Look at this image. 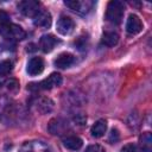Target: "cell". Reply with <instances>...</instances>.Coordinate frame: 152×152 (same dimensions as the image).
<instances>
[{"label": "cell", "instance_id": "1", "mask_svg": "<svg viewBox=\"0 0 152 152\" xmlns=\"http://www.w3.org/2000/svg\"><path fill=\"white\" fill-rule=\"evenodd\" d=\"M0 34L7 39L21 40L25 38V31L11 21L10 15L5 11H0Z\"/></svg>", "mask_w": 152, "mask_h": 152}, {"label": "cell", "instance_id": "2", "mask_svg": "<svg viewBox=\"0 0 152 152\" xmlns=\"http://www.w3.org/2000/svg\"><path fill=\"white\" fill-rule=\"evenodd\" d=\"M125 13V6L121 1L113 0L108 4L106 11V20L113 25H119L122 21Z\"/></svg>", "mask_w": 152, "mask_h": 152}, {"label": "cell", "instance_id": "3", "mask_svg": "<svg viewBox=\"0 0 152 152\" xmlns=\"http://www.w3.org/2000/svg\"><path fill=\"white\" fill-rule=\"evenodd\" d=\"M61 84H62V76L57 72H52L45 80H43L38 83H31L28 86V88L31 90H50Z\"/></svg>", "mask_w": 152, "mask_h": 152}, {"label": "cell", "instance_id": "4", "mask_svg": "<svg viewBox=\"0 0 152 152\" xmlns=\"http://www.w3.org/2000/svg\"><path fill=\"white\" fill-rule=\"evenodd\" d=\"M64 4L71 11L78 14H87L88 12H90V10L94 6V2L89 0H68L64 1Z\"/></svg>", "mask_w": 152, "mask_h": 152}, {"label": "cell", "instance_id": "5", "mask_svg": "<svg viewBox=\"0 0 152 152\" xmlns=\"http://www.w3.org/2000/svg\"><path fill=\"white\" fill-rule=\"evenodd\" d=\"M57 31L58 33L63 34V36H69L74 32L75 30V21L66 15H61L59 19L57 20Z\"/></svg>", "mask_w": 152, "mask_h": 152}, {"label": "cell", "instance_id": "6", "mask_svg": "<svg viewBox=\"0 0 152 152\" xmlns=\"http://www.w3.org/2000/svg\"><path fill=\"white\" fill-rule=\"evenodd\" d=\"M40 4L34 0H24L18 4L19 11L26 17H33L40 8Z\"/></svg>", "mask_w": 152, "mask_h": 152}, {"label": "cell", "instance_id": "7", "mask_svg": "<svg viewBox=\"0 0 152 152\" xmlns=\"http://www.w3.org/2000/svg\"><path fill=\"white\" fill-rule=\"evenodd\" d=\"M44 66H45V65H44L43 58H40V57H32V58L28 61V63H27L26 71H27V74L31 75V76H37V75H39V74L43 72Z\"/></svg>", "mask_w": 152, "mask_h": 152}, {"label": "cell", "instance_id": "8", "mask_svg": "<svg viewBox=\"0 0 152 152\" xmlns=\"http://www.w3.org/2000/svg\"><path fill=\"white\" fill-rule=\"evenodd\" d=\"M33 24L38 27L48 28L51 25V14L46 10H39L33 15Z\"/></svg>", "mask_w": 152, "mask_h": 152}, {"label": "cell", "instance_id": "9", "mask_svg": "<svg viewBox=\"0 0 152 152\" xmlns=\"http://www.w3.org/2000/svg\"><path fill=\"white\" fill-rule=\"evenodd\" d=\"M74 63H75V57H74V55H71L69 52L59 53L53 61L55 66L59 68V69H66V68L71 66Z\"/></svg>", "mask_w": 152, "mask_h": 152}, {"label": "cell", "instance_id": "10", "mask_svg": "<svg viewBox=\"0 0 152 152\" xmlns=\"http://www.w3.org/2000/svg\"><path fill=\"white\" fill-rule=\"evenodd\" d=\"M142 30V23L140 18L135 14H129L126 21V31L131 34H137Z\"/></svg>", "mask_w": 152, "mask_h": 152}, {"label": "cell", "instance_id": "11", "mask_svg": "<svg viewBox=\"0 0 152 152\" xmlns=\"http://www.w3.org/2000/svg\"><path fill=\"white\" fill-rule=\"evenodd\" d=\"M58 43V39L52 36V34H44L42 36L40 40H39V48L42 49V51L44 52H50L53 50L55 45Z\"/></svg>", "mask_w": 152, "mask_h": 152}, {"label": "cell", "instance_id": "12", "mask_svg": "<svg viewBox=\"0 0 152 152\" xmlns=\"http://www.w3.org/2000/svg\"><path fill=\"white\" fill-rule=\"evenodd\" d=\"M63 145L69 150H80L83 145V140L77 135H69L63 139Z\"/></svg>", "mask_w": 152, "mask_h": 152}, {"label": "cell", "instance_id": "13", "mask_svg": "<svg viewBox=\"0 0 152 152\" xmlns=\"http://www.w3.org/2000/svg\"><path fill=\"white\" fill-rule=\"evenodd\" d=\"M106 131H107V122L103 119L97 120L90 128V133L94 138H101L102 135H104Z\"/></svg>", "mask_w": 152, "mask_h": 152}, {"label": "cell", "instance_id": "14", "mask_svg": "<svg viewBox=\"0 0 152 152\" xmlns=\"http://www.w3.org/2000/svg\"><path fill=\"white\" fill-rule=\"evenodd\" d=\"M119 42V34L114 31H107L102 34V44L106 46H114Z\"/></svg>", "mask_w": 152, "mask_h": 152}, {"label": "cell", "instance_id": "15", "mask_svg": "<svg viewBox=\"0 0 152 152\" xmlns=\"http://www.w3.org/2000/svg\"><path fill=\"white\" fill-rule=\"evenodd\" d=\"M140 147H141L142 152H151L152 151V138H151L150 132H145L140 137Z\"/></svg>", "mask_w": 152, "mask_h": 152}, {"label": "cell", "instance_id": "16", "mask_svg": "<svg viewBox=\"0 0 152 152\" xmlns=\"http://www.w3.org/2000/svg\"><path fill=\"white\" fill-rule=\"evenodd\" d=\"M43 147H45L43 144H39V142H36V144H32V142H27L25 144L23 147H21V152H37L39 150H42Z\"/></svg>", "mask_w": 152, "mask_h": 152}, {"label": "cell", "instance_id": "17", "mask_svg": "<svg viewBox=\"0 0 152 152\" xmlns=\"http://www.w3.org/2000/svg\"><path fill=\"white\" fill-rule=\"evenodd\" d=\"M13 69V63L8 59L0 62V75H7L12 71Z\"/></svg>", "mask_w": 152, "mask_h": 152}, {"label": "cell", "instance_id": "18", "mask_svg": "<svg viewBox=\"0 0 152 152\" xmlns=\"http://www.w3.org/2000/svg\"><path fill=\"white\" fill-rule=\"evenodd\" d=\"M86 152H106V151L100 145H90V146L87 147Z\"/></svg>", "mask_w": 152, "mask_h": 152}, {"label": "cell", "instance_id": "19", "mask_svg": "<svg viewBox=\"0 0 152 152\" xmlns=\"http://www.w3.org/2000/svg\"><path fill=\"white\" fill-rule=\"evenodd\" d=\"M121 152H138V151H137L135 145H133V144H127V145H125V146L121 148Z\"/></svg>", "mask_w": 152, "mask_h": 152}, {"label": "cell", "instance_id": "20", "mask_svg": "<svg viewBox=\"0 0 152 152\" xmlns=\"http://www.w3.org/2000/svg\"><path fill=\"white\" fill-rule=\"evenodd\" d=\"M119 140V133H118V131L116 129H112V132H110V137H109V141L112 142V144H114L115 141H118Z\"/></svg>", "mask_w": 152, "mask_h": 152}]
</instances>
